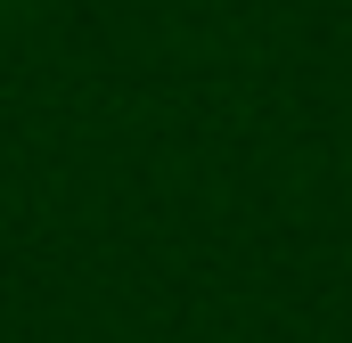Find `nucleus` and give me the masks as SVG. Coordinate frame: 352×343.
<instances>
[]
</instances>
